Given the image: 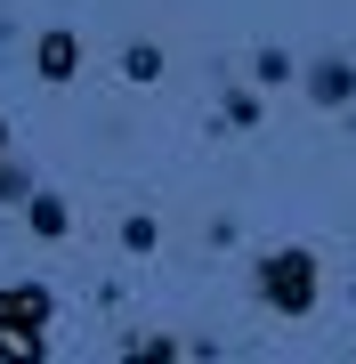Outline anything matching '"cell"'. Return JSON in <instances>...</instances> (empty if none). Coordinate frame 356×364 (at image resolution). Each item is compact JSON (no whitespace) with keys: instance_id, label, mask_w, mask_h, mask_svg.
<instances>
[{"instance_id":"6da1fadb","label":"cell","mask_w":356,"mask_h":364,"mask_svg":"<svg viewBox=\"0 0 356 364\" xmlns=\"http://www.w3.org/2000/svg\"><path fill=\"white\" fill-rule=\"evenodd\" d=\"M49 340H57V291L33 275L0 284V364H49Z\"/></svg>"},{"instance_id":"7a4b0ae2","label":"cell","mask_w":356,"mask_h":364,"mask_svg":"<svg viewBox=\"0 0 356 364\" xmlns=\"http://www.w3.org/2000/svg\"><path fill=\"white\" fill-rule=\"evenodd\" d=\"M251 291H259V308L267 316H316V291H324V267H316V251H300V243H276V251H259L251 259Z\"/></svg>"},{"instance_id":"3957f363","label":"cell","mask_w":356,"mask_h":364,"mask_svg":"<svg viewBox=\"0 0 356 364\" xmlns=\"http://www.w3.org/2000/svg\"><path fill=\"white\" fill-rule=\"evenodd\" d=\"M33 73L49 81V90H65V81L81 73V33H73V25H49V33H33Z\"/></svg>"},{"instance_id":"277c9868","label":"cell","mask_w":356,"mask_h":364,"mask_svg":"<svg viewBox=\"0 0 356 364\" xmlns=\"http://www.w3.org/2000/svg\"><path fill=\"white\" fill-rule=\"evenodd\" d=\"M308 97L316 105H348L356 97V65L348 57H316V65H308Z\"/></svg>"},{"instance_id":"5b68a950","label":"cell","mask_w":356,"mask_h":364,"mask_svg":"<svg viewBox=\"0 0 356 364\" xmlns=\"http://www.w3.org/2000/svg\"><path fill=\"white\" fill-rule=\"evenodd\" d=\"M25 219H33V235H41V243H65V227H73V210L57 203V195H41V186H33V203H25Z\"/></svg>"},{"instance_id":"8992f818","label":"cell","mask_w":356,"mask_h":364,"mask_svg":"<svg viewBox=\"0 0 356 364\" xmlns=\"http://www.w3.org/2000/svg\"><path fill=\"white\" fill-rule=\"evenodd\" d=\"M122 364H178V340L171 332H130L122 340Z\"/></svg>"},{"instance_id":"52a82bcc","label":"cell","mask_w":356,"mask_h":364,"mask_svg":"<svg viewBox=\"0 0 356 364\" xmlns=\"http://www.w3.org/2000/svg\"><path fill=\"white\" fill-rule=\"evenodd\" d=\"M122 81H138V90L162 81V49H154V41H130V49H122Z\"/></svg>"},{"instance_id":"ba28073f","label":"cell","mask_w":356,"mask_h":364,"mask_svg":"<svg viewBox=\"0 0 356 364\" xmlns=\"http://www.w3.org/2000/svg\"><path fill=\"white\" fill-rule=\"evenodd\" d=\"M0 203H33V170L25 162H0Z\"/></svg>"},{"instance_id":"9c48e42d","label":"cell","mask_w":356,"mask_h":364,"mask_svg":"<svg viewBox=\"0 0 356 364\" xmlns=\"http://www.w3.org/2000/svg\"><path fill=\"white\" fill-rule=\"evenodd\" d=\"M154 243H162V227L146 219V210H138V219H122V251H154Z\"/></svg>"},{"instance_id":"30bf717a","label":"cell","mask_w":356,"mask_h":364,"mask_svg":"<svg viewBox=\"0 0 356 364\" xmlns=\"http://www.w3.org/2000/svg\"><path fill=\"white\" fill-rule=\"evenodd\" d=\"M251 73H259V81H291V57H284V49H259V57H251Z\"/></svg>"},{"instance_id":"8fae6325","label":"cell","mask_w":356,"mask_h":364,"mask_svg":"<svg viewBox=\"0 0 356 364\" xmlns=\"http://www.w3.org/2000/svg\"><path fill=\"white\" fill-rule=\"evenodd\" d=\"M227 122H243V130H251V122H259V97H251V90H227Z\"/></svg>"},{"instance_id":"7c38bea8","label":"cell","mask_w":356,"mask_h":364,"mask_svg":"<svg viewBox=\"0 0 356 364\" xmlns=\"http://www.w3.org/2000/svg\"><path fill=\"white\" fill-rule=\"evenodd\" d=\"M0 162H9V122H0Z\"/></svg>"}]
</instances>
